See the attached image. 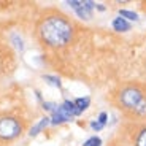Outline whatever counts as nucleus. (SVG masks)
Here are the masks:
<instances>
[{
    "label": "nucleus",
    "mask_w": 146,
    "mask_h": 146,
    "mask_svg": "<svg viewBox=\"0 0 146 146\" xmlns=\"http://www.w3.org/2000/svg\"><path fill=\"white\" fill-rule=\"evenodd\" d=\"M106 117H108V114H106V113H100V114H99V119H97V121H99L100 124L105 125V124H106Z\"/></svg>",
    "instance_id": "9b49d317"
},
{
    "label": "nucleus",
    "mask_w": 146,
    "mask_h": 146,
    "mask_svg": "<svg viewBox=\"0 0 146 146\" xmlns=\"http://www.w3.org/2000/svg\"><path fill=\"white\" fill-rule=\"evenodd\" d=\"M48 124H49V117H41V121H40V122H38V124H36L35 127L32 129V130H30V137L38 135V133H40V132L43 130V129L46 127Z\"/></svg>",
    "instance_id": "39448f33"
},
{
    "label": "nucleus",
    "mask_w": 146,
    "mask_h": 146,
    "mask_svg": "<svg viewBox=\"0 0 146 146\" xmlns=\"http://www.w3.org/2000/svg\"><path fill=\"white\" fill-rule=\"evenodd\" d=\"M91 127L94 130H100V129H103V124H100L99 121H94V122H91Z\"/></svg>",
    "instance_id": "f8f14e48"
},
{
    "label": "nucleus",
    "mask_w": 146,
    "mask_h": 146,
    "mask_svg": "<svg viewBox=\"0 0 146 146\" xmlns=\"http://www.w3.org/2000/svg\"><path fill=\"white\" fill-rule=\"evenodd\" d=\"M119 18H127L130 21H138V15L129 10H119Z\"/></svg>",
    "instance_id": "6e6552de"
},
{
    "label": "nucleus",
    "mask_w": 146,
    "mask_h": 146,
    "mask_svg": "<svg viewBox=\"0 0 146 146\" xmlns=\"http://www.w3.org/2000/svg\"><path fill=\"white\" fill-rule=\"evenodd\" d=\"M73 24L60 13H52L41 18L38 22V38L48 48H64L73 38Z\"/></svg>",
    "instance_id": "f257e3e1"
},
{
    "label": "nucleus",
    "mask_w": 146,
    "mask_h": 146,
    "mask_svg": "<svg viewBox=\"0 0 146 146\" xmlns=\"http://www.w3.org/2000/svg\"><path fill=\"white\" fill-rule=\"evenodd\" d=\"M43 78L49 81L52 86H57V88H60V81H59V78H54V76H43Z\"/></svg>",
    "instance_id": "9d476101"
},
{
    "label": "nucleus",
    "mask_w": 146,
    "mask_h": 146,
    "mask_svg": "<svg viewBox=\"0 0 146 146\" xmlns=\"http://www.w3.org/2000/svg\"><path fill=\"white\" fill-rule=\"evenodd\" d=\"M89 103H91L89 97H84V99H76V100H75V106H76V110L80 111V113H83L84 110L88 108Z\"/></svg>",
    "instance_id": "0eeeda50"
},
{
    "label": "nucleus",
    "mask_w": 146,
    "mask_h": 146,
    "mask_svg": "<svg viewBox=\"0 0 146 146\" xmlns=\"http://www.w3.org/2000/svg\"><path fill=\"white\" fill-rule=\"evenodd\" d=\"M135 146H146V127H141L135 135Z\"/></svg>",
    "instance_id": "423d86ee"
},
{
    "label": "nucleus",
    "mask_w": 146,
    "mask_h": 146,
    "mask_svg": "<svg viewBox=\"0 0 146 146\" xmlns=\"http://www.w3.org/2000/svg\"><path fill=\"white\" fill-rule=\"evenodd\" d=\"M113 29L116 32H127V30H130V24L124 18H116L113 21Z\"/></svg>",
    "instance_id": "20e7f679"
},
{
    "label": "nucleus",
    "mask_w": 146,
    "mask_h": 146,
    "mask_svg": "<svg viewBox=\"0 0 146 146\" xmlns=\"http://www.w3.org/2000/svg\"><path fill=\"white\" fill-rule=\"evenodd\" d=\"M100 145H102V140H100L99 137H91L89 140L84 141L83 146H100Z\"/></svg>",
    "instance_id": "1a4fd4ad"
},
{
    "label": "nucleus",
    "mask_w": 146,
    "mask_h": 146,
    "mask_svg": "<svg viewBox=\"0 0 146 146\" xmlns=\"http://www.w3.org/2000/svg\"><path fill=\"white\" fill-rule=\"evenodd\" d=\"M97 8H99L100 11H103V10H105V7H103V5H97Z\"/></svg>",
    "instance_id": "ddd939ff"
},
{
    "label": "nucleus",
    "mask_w": 146,
    "mask_h": 146,
    "mask_svg": "<svg viewBox=\"0 0 146 146\" xmlns=\"http://www.w3.org/2000/svg\"><path fill=\"white\" fill-rule=\"evenodd\" d=\"M117 103L121 108L132 111L133 114H146V94L138 86H125L117 94Z\"/></svg>",
    "instance_id": "f03ea898"
},
{
    "label": "nucleus",
    "mask_w": 146,
    "mask_h": 146,
    "mask_svg": "<svg viewBox=\"0 0 146 146\" xmlns=\"http://www.w3.org/2000/svg\"><path fill=\"white\" fill-rule=\"evenodd\" d=\"M21 132H22V124L16 117L11 116L0 117V140H3V141L13 140L18 135H21Z\"/></svg>",
    "instance_id": "7ed1b4c3"
}]
</instances>
